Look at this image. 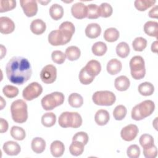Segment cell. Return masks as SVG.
Instances as JSON below:
<instances>
[{
  "mask_svg": "<svg viewBox=\"0 0 158 158\" xmlns=\"http://www.w3.org/2000/svg\"><path fill=\"white\" fill-rule=\"evenodd\" d=\"M85 68L93 76H97L101 70V65L99 61L96 60H91L88 61Z\"/></svg>",
  "mask_w": 158,
  "mask_h": 158,
  "instance_id": "cell-24",
  "label": "cell"
},
{
  "mask_svg": "<svg viewBox=\"0 0 158 158\" xmlns=\"http://www.w3.org/2000/svg\"><path fill=\"white\" fill-rule=\"evenodd\" d=\"M10 112L12 120L18 123L25 122L28 118L27 103L22 99L12 102L10 106Z\"/></svg>",
  "mask_w": 158,
  "mask_h": 158,
  "instance_id": "cell-4",
  "label": "cell"
},
{
  "mask_svg": "<svg viewBox=\"0 0 158 158\" xmlns=\"http://www.w3.org/2000/svg\"><path fill=\"white\" fill-rule=\"evenodd\" d=\"M130 67L131 77L135 80L143 78L146 74L144 59L140 56L133 57L130 61Z\"/></svg>",
  "mask_w": 158,
  "mask_h": 158,
  "instance_id": "cell-7",
  "label": "cell"
},
{
  "mask_svg": "<svg viewBox=\"0 0 158 158\" xmlns=\"http://www.w3.org/2000/svg\"><path fill=\"white\" fill-rule=\"evenodd\" d=\"M58 123L62 128H77L81 125L82 118L77 112H64L60 115Z\"/></svg>",
  "mask_w": 158,
  "mask_h": 158,
  "instance_id": "cell-5",
  "label": "cell"
},
{
  "mask_svg": "<svg viewBox=\"0 0 158 158\" xmlns=\"http://www.w3.org/2000/svg\"><path fill=\"white\" fill-rule=\"evenodd\" d=\"M11 136L18 141L23 140L25 138L26 133L23 128L18 126H13L10 128Z\"/></svg>",
  "mask_w": 158,
  "mask_h": 158,
  "instance_id": "cell-35",
  "label": "cell"
},
{
  "mask_svg": "<svg viewBox=\"0 0 158 158\" xmlns=\"http://www.w3.org/2000/svg\"><path fill=\"white\" fill-rule=\"evenodd\" d=\"M94 76L91 75L90 73H89L86 69L84 67H83L79 73L78 78L79 80L81 83L83 85H89L91 83L93 82V81L94 79Z\"/></svg>",
  "mask_w": 158,
  "mask_h": 158,
  "instance_id": "cell-32",
  "label": "cell"
},
{
  "mask_svg": "<svg viewBox=\"0 0 158 158\" xmlns=\"http://www.w3.org/2000/svg\"><path fill=\"white\" fill-rule=\"evenodd\" d=\"M130 85V81L128 78L125 75H121L117 77L114 81L115 88L120 91H124L128 89Z\"/></svg>",
  "mask_w": 158,
  "mask_h": 158,
  "instance_id": "cell-18",
  "label": "cell"
},
{
  "mask_svg": "<svg viewBox=\"0 0 158 158\" xmlns=\"http://www.w3.org/2000/svg\"><path fill=\"white\" fill-rule=\"evenodd\" d=\"M155 109V104L151 100H145L136 105L131 110V118L139 121L151 115Z\"/></svg>",
  "mask_w": 158,
  "mask_h": 158,
  "instance_id": "cell-3",
  "label": "cell"
},
{
  "mask_svg": "<svg viewBox=\"0 0 158 158\" xmlns=\"http://www.w3.org/2000/svg\"><path fill=\"white\" fill-rule=\"evenodd\" d=\"M155 0H136L134 2L135 7L139 11H144L156 3Z\"/></svg>",
  "mask_w": 158,
  "mask_h": 158,
  "instance_id": "cell-36",
  "label": "cell"
},
{
  "mask_svg": "<svg viewBox=\"0 0 158 158\" xmlns=\"http://www.w3.org/2000/svg\"><path fill=\"white\" fill-rule=\"evenodd\" d=\"M139 143L143 148H146L153 146L154 144V138L153 137L149 134H143L139 138Z\"/></svg>",
  "mask_w": 158,
  "mask_h": 158,
  "instance_id": "cell-42",
  "label": "cell"
},
{
  "mask_svg": "<svg viewBox=\"0 0 158 158\" xmlns=\"http://www.w3.org/2000/svg\"><path fill=\"white\" fill-rule=\"evenodd\" d=\"M138 89L140 94L144 96H148L153 94L154 91V86L151 83L146 81L141 83L138 86Z\"/></svg>",
  "mask_w": 158,
  "mask_h": 158,
  "instance_id": "cell-27",
  "label": "cell"
},
{
  "mask_svg": "<svg viewBox=\"0 0 158 158\" xmlns=\"http://www.w3.org/2000/svg\"><path fill=\"white\" fill-rule=\"evenodd\" d=\"M68 102L70 106L72 107L78 108L82 106L83 104V99L80 94L73 93L69 95Z\"/></svg>",
  "mask_w": 158,
  "mask_h": 158,
  "instance_id": "cell-29",
  "label": "cell"
},
{
  "mask_svg": "<svg viewBox=\"0 0 158 158\" xmlns=\"http://www.w3.org/2000/svg\"><path fill=\"white\" fill-rule=\"evenodd\" d=\"M56 122V115L53 112H47L41 117V123L46 127H52Z\"/></svg>",
  "mask_w": 158,
  "mask_h": 158,
  "instance_id": "cell-33",
  "label": "cell"
},
{
  "mask_svg": "<svg viewBox=\"0 0 158 158\" xmlns=\"http://www.w3.org/2000/svg\"><path fill=\"white\" fill-rule=\"evenodd\" d=\"M49 15L54 20L60 19L64 15V9L62 6L58 4H53L49 8Z\"/></svg>",
  "mask_w": 158,
  "mask_h": 158,
  "instance_id": "cell-25",
  "label": "cell"
},
{
  "mask_svg": "<svg viewBox=\"0 0 158 158\" xmlns=\"http://www.w3.org/2000/svg\"><path fill=\"white\" fill-rule=\"evenodd\" d=\"M144 31L150 36L157 38L158 36V23L155 21H148L144 25Z\"/></svg>",
  "mask_w": 158,
  "mask_h": 158,
  "instance_id": "cell-21",
  "label": "cell"
},
{
  "mask_svg": "<svg viewBox=\"0 0 158 158\" xmlns=\"http://www.w3.org/2000/svg\"><path fill=\"white\" fill-rule=\"evenodd\" d=\"M143 154L146 158H155L157 155V147L154 144L151 147L143 148Z\"/></svg>",
  "mask_w": 158,
  "mask_h": 158,
  "instance_id": "cell-47",
  "label": "cell"
},
{
  "mask_svg": "<svg viewBox=\"0 0 158 158\" xmlns=\"http://www.w3.org/2000/svg\"><path fill=\"white\" fill-rule=\"evenodd\" d=\"M6 73L10 82L20 85L31 78L32 69L27 59L21 56H14L7 62Z\"/></svg>",
  "mask_w": 158,
  "mask_h": 158,
  "instance_id": "cell-1",
  "label": "cell"
},
{
  "mask_svg": "<svg viewBox=\"0 0 158 158\" xmlns=\"http://www.w3.org/2000/svg\"><path fill=\"white\" fill-rule=\"evenodd\" d=\"M51 58L54 63L57 64H62L65 62L66 56L65 54H64L62 51L56 50L52 51L51 54Z\"/></svg>",
  "mask_w": 158,
  "mask_h": 158,
  "instance_id": "cell-44",
  "label": "cell"
},
{
  "mask_svg": "<svg viewBox=\"0 0 158 158\" xmlns=\"http://www.w3.org/2000/svg\"><path fill=\"white\" fill-rule=\"evenodd\" d=\"M42 92V86L38 82H32L23 89L22 96L26 101H31L40 96Z\"/></svg>",
  "mask_w": 158,
  "mask_h": 158,
  "instance_id": "cell-9",
  "label": "cell"
},
{
  "mask_svg": "<svg viewBox=\"0 0 158 158\" xmlns=\"http://www.w3.org/2000/svg\"><path fill=\"white\" fill-rule=\"evenodd\" d=\"M20 6L25 15L28 17L35 15L38 12L37 2L34 0H22Z\"/></svg>",
  "mask_w": 158,
  "mask_h": 158,
  "instance_id": "cell-11",
  "label": "cell"
},
{
  "mask_svg": "<svg viewBox=\"0 0 158 158\" xmlns=\"http://www.w3.org/2000/svg\"><path fill=\"white\" fill-rule=\"evenodd\" d=\"M99 7L100 10V16L104 18H107L110 17L112 12H113V9L111 5L107 2H103L102 3Z\"/></svg>",
  "mask_w": 158,
  "mask_h": 158,
  "instance_id": "cell-43",
  "label": "cell"
},
{
  "mask_svg": "<svg viewBox=\"0 0 158 158\" xmlns=\"http://www.w3.org/2000/svg\"><path fill=\"white\" fill-rule=\"evenodd\" d=\"M46 28V23L40 19L33 20L30 24V30L33 33L36 35L43 34Z\"/></svg>",
  "mask_w": 158,
  "mask_h": 158,
  "instance_id": "cell-16",
  "label": "cell"
},
{
  "mask_svg": "<svg viewBox=\"0 0 158 158\" xmlns=\"http://www.w3.org/2000/svg\"><path fill=\"white\" fill-rule=\"evenodd\" d=\"M92 100L96 105L110 106L115 102L116 96L110 91H98L93 94Z\"/></svg>",
  "mask_w": 158,
  "mask_h": 158,
  "instance_id": "cell-8",
  "label": "cell"
},
{
  "mask_svg": "<svg viewBox=\"0 0 158 158\" xmlns=\"http://www.w3.org/2000/svg\"><path fill=\"white\" fill-rule=\"evenodd\" d=\"M116 53L121 58L127 57L130 51V47L126 42H120L116 46Z\"/></svg>",
  "mask_w": 158,
  "mask_h": 158,
  "instance_id": "cell-34",
  "label": "cell"
},
{
  "mask_svg": "<svg viewBox=\"0 0 158 158\" xmlns=\"http://www.w3.org/2000/svg\"><path fill=\"white\" fill-rule=\"evenodd\" d=\"M85 144L81 142L72 141V143L69 146L70 153L74 156H78L82 154L84 151Z\"/></svg>",
  "mask_w": 158,
  "mask_h": 158,
  "instance_id": "cell-30",
  "label": "cell"
},
{
  "mask_svg": "<svg viewBox=\"0 0 158 158\" xmlns=\"http://www.w3.org/2000/svg\"><path fill=\"white\" fill-rule=\"evenodd\" d=\"M1 59H2L5 55H6V48L3 46V45H1Z\"/></svg>",
  "mask_w": 158,
  "mask_h": 158,
  "instance_id": "cell-51",
  "label": "cell"
},
{
  "mask_svg": "<svg viewBox=\"0 0 158 158\" xmlns=\"http://www.w3.org/2000/svg\"><path fill=\"white\" fill-rule=\"evenodd\" d=\"M148 15L151 18L157 19L158 17V9H157V6H155L153 7L150 11L148 12Z\"/></svg>",
  "mask_w": 158,
  "mask_h": 158,
  "instance_id": "cell-49",
  "label": "cell"
},
{
  "mask_svg": "<svg viewBox=\"0 0 158 158\" xmlns=\"http://www.w3.org/2000/svg\"><path fill=\"white\" fill-rule=\"evenodd\" d=\"M2 149L4 152L9 156H17L21 151L20 145L15 141H8L4 143Z\"/></svg>",
  "mask_w": 158,
  "mask_h": 158,
  "instance_id": "cell-15",
  "label": "cell"
},
{
  "mask_svg": "<svg viewBox=\"0 0 158 158\" xmlns=\"http://www.w3.org/2000/svg\"><path fill=\"white\" fill-rule=\"evenodd\" d=\"M132 46L136 51H143L147 46V40L143 37H136L132 42Z\"/></svg>",
  "mask_w": 158,
  "mask_h": 158,
  "instance_id": "cell-39",
  "label": "cell"
},
{
  "mask_svg": "<svg viewBox=\"0 0 158 158\" xmlns=\"http://www.w3.org/2000/svg\"><path fill=\"white\" fill-rule=\"evenodd\" d=\"M1 99V110L3 109L4 107L6 106V101L3 99V98L2 96L0 97Z\"/></svg>",
  "mask_w": 158,
  "mask_h": 158,
  "instance_id": "cell-52",
  "label": "cell"
},
{
  "mask_svg": "<svg viewBox=\"0 0 158 158\" xmlns=\"http://www.w3.org/2000/svg\"><path fill=\"white\" fill-rule=\"evenodd\" d=\"M16 7V1L14 0H1L0 1V12H5L11 10Z\"/></svg>",
  "mask_w": 158,
  "mask_h": 158,
  "instance_id": "cell-41",
  "label": "cell"
},
{
  "mask_svg": "<svg viewBox=\"0 0 158 158\" xmlns=\"http://www.w3.org/2000/svg\"><path fill=\"white\" fill-rule=\"evenodd\" d=\"M75 32V26L70 22H62L58 30H52L48 35V42L52 46H61L68 43Z\"/></svg>",
  "mask_w": 158,
  "mask_h": 158,
  "instance_id": "cell-2",
  "label": "cell"
},
{
  "mask_svg": "<svg viewBox=\"0 0 158 158\" xmlns=\"http://www.w3.org/2000/svg\"><path fill=\"white\" fill-rule=\"evenodd\" d=\"M8 122L6 120L1 118H0V132L1 133H3L6 132L8 130Z\"/></svg>",
  "mask_w": 158,
  "mask_h": 158,
  "instance_id": "cell-48",
  "label": "cell"
},
{
  "mask_svg": "<svg viewBox=\"0 0 158 158\" xmlns=\"http://www.w3.org/2000/svg\"><path fill=\"white\" fill-rule=\"evenodd\" d=\"M120 36V33L118 30L115 28H109L106 29L104 32V38L107 42H114L117 41Z\"/></svg>",
  "mask_w": 158,
  "mask_h": 158,
  "instance_id": "cell-26",
  "label": "cell"
},
{
  "mask_svg": "<svg viewBox=\"0 0 158 158\" xmlns=\"http://www.w3.org/2000/svg\"><path fill=\"white\" fill-rule=\"evenodd\" d=\"M122 68L121 62L117 59H112L110 60L107 64V71L112 75H116L119 73Z\"/></svg>",
  "mask_w": 158,
  "mask_h": 158,
  "instance_id": "cell-22",
  "label": "cell"
},
{
  "mask_svg": "<svg viewBox=\"0 0 158 158\" xmlns=\"http://www.w3.org/2000/svg\"><path fill=\"white\" fill-rule=\"evenodd\" d=\"M40 78L42 81L46 84L54 83L57 78V69L51 64L44 66L40 72Z\"/></svg>",
  "mask_w": 158,
  "mask_h": 158,
  "instance_id": "cell-10",
  "label": "cell"
},
{
  "mask_svg": "<svg viewBox=\"0 0 158 158\" xmlns=\"http://www.w3.org/2000/svg\"><path fill=\"white\" fill-rule=\"evenodd\" d=\"M51 154L55 157H61L65 151V146L62 142L59 140L54 141L50 146Z\"/></svg>",
  "mask_w": 158,
  "mask_h": 158,
  "instance_id": "cell-20",
  "label": "cell"
},
{
  "mask_svg": "<svg viewBox=\"0 0 158 158\" xmlns=\"http://www.w3.org/2000/svg\"><path fill=\"white\" fill-rule=\"evenodd\" d=\"M92 52L97 56H104L107 50V45L102 41H98L94 43L91 48Z\"/></svg>",
  "mask_w": 158,
  "mask_h": 158,
  "instance_id": "cell-31",
  "label": "cell"
},
{
  "mask_svg": "<svg viewBox=\"0 0 158 158\" xmlns=\"http://www.w3.org/2000/svg\"><path fill=\"white\" fill-rule=\"evenodd\" d=\"M87 16L89 19H96L100 17L99 7L95 4H90L87 6Z\"/></svg>",
  "mask_w": 158,
  "mask_h": 158,
  "instance_id": "cell-37",
  "label": "cell"
},
{
  "mask_svg": "<svg viewBox=\"0 0 158 158\" xmlns=\"http://www.w3.org/2000/svg\"><path fill=\"white\" fill-rule=\"evenodd\" d=\"M46 141L40 137H36L31 141V147L33 151L36 154L42 153L46 148Z\"/></svg>",
  "mask_w": 158,
  "mask_h": 158,
  "instance_id": "cell-23",
  "label": "cell"
},
{
  "mask_svg": "<svg viewBox=\"0 0 158 158\" xmlns=\"http://www.w3.org/2000/svg\"><path fill=\"white\" fill-rule=\"evenodd\" d=\"M64 101V95L61 92L55 91L44 96L41 101L43 108L46 110H51L60 106Z\"/></svg>",
  "mask_w": 158,
  "mask_h": 158,
  "instance_id": "cell-6",
  "label": "cell"
},
{
  "mask_svg": "<svg viewBox=\"0 0 158 158\" xmlns=\"http://www.w3.org/2000/svg\"><path fill=\"white\" fill-rule=\"evenodd\" d=\"M127 112V110L125 106L122 104L118 105L114 109L113 116L116 120H122L125 117Z\"/></svg>",
  "mask_w": 158,
  "mask_h": 158,
  "instance_id": "cell-38",
  "label": "cell"
},
{
  "mask_svg": "<svg viewBox=\"0 0 158 158\" xmlns=\"http://www.w3.org/2000/svg\"><path fill=\"white\" fill-rule=\"evenodd\" d=\"M138 128L136 125L129 124L123 127L120 131L121 138L126 141H133L138 133Z\"/></svg>",
  "mask_w": 158,
  "mask_h": 158,
  "instance_id": "cell-12",
  "label": "cell"
},
{
  "mask_svg": "<svg viewBox=\"0 0 158 158\" xmlns=\"http://www.w3.org/2000/svg\"><path fill=\"white\" fill-rule=\"evenodd\" d=\"M2 92L7 98H14L18 95L19 91L16 86L10 85H7L3 87Z\"/></svg>",
  "mask_w": 158,
  "mask_h": 158,
  "instance_id": "cell-40",
  "label": "cell"
},
{
  "mask_svg": "<svg viewBox=\"0 0 158 158\" xmlns=\"http://www.w3.org/2000/svg\"><path fill=\"white\" fill-rule=\"evenodd\" d=\"M71 13L76 19H84L87 16V7L81 2L75 3L71 7Z\"/></svg>",
  "mask_w": 158,
  "mask_h": 158,
  "instance_id": "cell-13",
  "label": "cell"
},
{
  "mask_svg": "<svg viewBox=\"0 0 158 158\" xmlns=\"http://www.w3.org/2000/svg\"><path fill=\"white\" fill-rule=\"evenodd\" d=\"M89 140L88 135L84 131H79L75 133L73 138H72V141H77L82 143L85 145H86Z\"/></svg>",
  "mask_w": 158,
  "mask_h": 158,
  "instance_id": "cell-46",
  "label": "cell"
},
{
  "mask_svg": "<svg viewBox=\"0 0 158 158\" xmlns=\"http://www.w3.org/2000/svg\"><path fill=\"white\" fill-rule=\"evenodd\" d=\"M101 33L100 25L96 23L88 24L85 28V35L89 38L94 39L98 38Z\"/></svg>",
  "mask_w": 158,
  "mask_h": 158,
  "instance_id": "cell-17",
  "label": "cell"
},
{
  "mask_svg": "<svg viewBox=\"0 0 158 158\" xmlns=\"http://www.w3.org/2000/svg\"><path fill=\"white\" fill-rule=\"evenodd\" d=\"M141 153L139 146L136 144L130 145L127 150V156L130 158H138L139 157Z\"/></svg>",
  "mask_w": 158,
  "mask_h": 158,
  "instance_id": "cell-45",
  "label": "cell"
},
{
  "mask_svg": "<svg viewBox=\"0 0 158 158\" xmlns=\"http://www.w3.org/2000/svg\"><path fill=\"white\" fill-rule=\"evenodd\" d=\"M14 22L7 17H0V32L2 34H9L15 30Z\"/></svg>",
  "mask_w": 158,
  "mask_h": 158,
  "instance_id": "cell-14",
  "label": "cell"
},
{
  "mask_svg": "<svg viewBox=\"0 0 158 158\" xmlns=\"http://www.w3.org/2000/svg\"><path fill=\"white\" fill-rule=\"evenodd\" d=\"M151 51L154 53L157 52V41H155L152 43L151 45Z\"/></svg>",
  "mask_w": 158,
  "mask_h": 158,
  "instance_id": "cell-50",
  "label": "cell"
},
{
  "mask_svg": "<svg viewBox=\"0 0 158 158\" xmlns=\"http://www.w3.org/2000/svg\"><path fill=\"white\" fill-rule=\"evenodd\" d=\"M110 119L109 113L105 109L98 110L94 115L95 122L100 126L105 125L107 123Z\"/></svg>",
  "mask_w": 158,
  "mask_h": 158,
  "instance_id": "cell-19",
  "label": "cell"
},
{
  "mask_svg": "<svg viewBox=\"0 0 158 158\" xmlns=\"http://www.w3.org/2000/svg\"><path fill=\"white\" fill-rule=\"evenodd\" d=\"M65 54L69 60L73 61L79 59L81 55V51L77 46H71L66 49Z\"/></svg>",
  "mask_w": 158,
  "mask_h": 158,
  "instance_id": "cell-28",
  "label": "cell"
},
{
  "mask_svg": "<svg viewBox=\"0 0 158 158\" xmlns=\"http://www.w3.org/2000/svg\"><path fill=\"white\" fill-rule=\"evenodd\" d=\"M50 0L49 1H38V2H39L40 3H41L42 4H43V5H46L48 2H50Z\"/></svg>",
  "mask_w": 158,
  "mask_h": 158,
  "instance_id": "cell-53",
  "label": "cell"
}]
</instances>
